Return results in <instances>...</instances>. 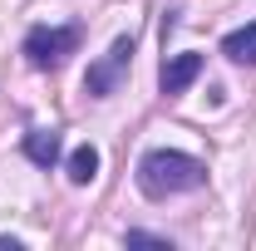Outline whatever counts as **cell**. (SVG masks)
Masks as SVG:
<instances>
[{"label":"cell","instance_id":"7a4b0ae2","mask_svg":"<svg viewBox=\"0 0 256 251\" xmlns=\"http://www.w3.org/2000/svg\"><path fill=\"white\" fill-rule=\"evenodd\" d=\"M79 50V30L74 25H60V30H50V25H34L25 34V54H30L34 69H54L64 64V54H74Z\"/></svg>","mask_w":256,"mask_h":251},{"label":"cell","instance_id":"6da1fadb","mask_svg":"<svg viewBox=\"0 0 256 251\" xmlns=\"http://www.w3.org/2000/svg\"><path fill=\"white\" fill-rule=\"evenodd\" d=\"M202 182H207V168L197 158L178 153V148H153V153H143V162H138V188H143V197H153V202L178 197V192H197Z\"/></svg>","mask_w":256,"mask_h":251},{"label":"cell","instance_id":"3957f363","mask_svg":"<svg viewBox=\"0 0 256 251\" xmlns=\"http://www.w3.org/2000/svg\"><path fill=\"white\" fill-rule=\"evenodd\" d=\"M128 60H133V40H128V34H118V40L108 44V54L89 64V74H84V89H89L94 98L118 94V79L128 74Z\"/></svg>","mask_w":256,"mask_h":251},{"label":"cell","instance_id":"ba28073f","mask_svg":"<svg viewBox=\"0 0 256 251\" xmlns=\"http://www.w3.org/2000/svg\"><path fill=\"white\" fill-rule=\"evenodd\" d=\"M124 242H128V246H158V251H172V242H168V236H153V232H128Z\"/></svg>","mask_w":256,"mask_h":251},{"label":"cell","instance_id":"277c9868","mask_svg":"<svg viewBox=\"0 0 256 251\" xmlns=\"http://www.w3.org/2000/svg\"><path fill=\"white\" fill-rule=\"evenodd\" d=\"M197 74H202V54H172V60H162V74H158V89L168 98L172 94H182L188 84H197Z\"/></svg>","mask_w":256,"mask_h":251},{"label":"cell","instance_id":"5b68a950","mask_svg":"<svg viewBox=\"0 0 256 251\" xmlns=\"http://www.w3.org/2000/svg\"><path fill=\"white\" fill-rule=\"evenodd\" d=\"M25 158H30L34 168H54V162H60V133H54V128L25 133Z\"/></svg>","mask_w":256,"mask_h":251},{"label":"cell","instance_id":"52a82bcc","mask_svg":"<svg viewBox=\"0 0 256 251\" xmlns=\"http://www.w3.org/2000/svg\"><path fill=\"white\" fill-rule=\"evenodd\" d=\"M94 178H98V148L94 143H79V148L69 153V182L84 188V182H94Z\"/></svg>","mask_w":256,"mask_h":251},{"label":"cell","instance_id":"8992f818","mask_svg":"<svg viewBox=\"0 0 256 251\" xmlns=\"http://www.w3.org/2000/svg\"><path fill=\"white\" fill-rule=\"evenodd\" d=\"M222 54H226L232 64H256V20L226 34V40H222Z\"/></svg>","mask_w":256,"mask_h":251}]
</instances>
